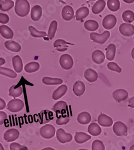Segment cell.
<instances>
[{"instance_id":"ab89813d","label":"cell","mask_w":134,"mask_h":150,"mask_svg":"<svg viewBox=\"0 0 134 150\" xmlns=\"http://www.w3.org/2000/svg\"><path fill=\"white\" fill-rule=\"evenodd\" d=\"M92 150H105V146L102 141L96 139L92 142Z\"/></svg>"},{"instance_id":"5b68a950","label":"cell","mask_w":134,"mask_h":150,"mask_svg":"<svg viewBox=\"0 0 134 150\" xmlns=\"http://www.w3.org/2000/svg\"><path fill=\"white\" fill-rule=\"evenodd\" d=\"M59 64L64 70H69L74 66V61L69 54H64L59 58Z\"/></svg>"},{"instance_id":"83f0119b","label":"cell","mask_w":134,"mask_h":150,"mask_svg":"<svg viewBox=\"0 0 134 150\" xmlns=\"http://www.w3.org/2000/svg\"><path fill=\"white\" fill-rule=\"evenodd\" d=\"M40 66L37 62H30L25 66V71L28 73H32L37 71L40 69Z\"/></svg>"},{"instance_id":"bcb514c9","label":"cell","mask_w":134,"mask_h":150,"mask_svg":"<svg viewBox=\"0 0 134 150\" xmlns=\"http://www.w3.org/2000/svg\"><path fill=\"white\" fill-rule=\"evenodd\" d=\"M6 107V103L4 100L1 98H0V110H3Z\"/></svg>"},{"instance_id":"30bf717a","label":"cell","mask_w":134,"mask_h":150,"mask_svg":"<svg viewBox=\"0 0 134 150\" xmlns=\"http://www.w3.org/2000/svg\"><path fill=\"white\" fill-rule=\"evenodd\" d=\"M19 132L16 129H10L4 134V139L7 142H13L19 137Z\"/></svg>"},{"instance_id":"11a10c76","label":"cell","mask_w":134,"mask_h":150,"mask_svg":"<svg viewBox=\"0 0 134 150\" xmlns=\"http://www.w3.org/2000/svg\"><path fill=\"white\" fill-rule=\"evenodd\" d=\"M78 150H88V149H79Z\"/></svg>"},{"instance_id":"4dcf8cb0","label":"cell","mask_w":134,"mask_h":150,"mask_svg":"<svg viewBox=\"0 0 134 150\" xmlns=\"http://www.w3.org/2000/svg\"><path fill=\"white\" fill-rule=\"evenodd\" d=\"M42 82L43 83L47 85H60L63 83L62 79L60 78H53L45 76L43 78Z\"/></svg>"},{"instance_id":"44dd1931","label":"cell","mask_w":134,"mask_h":150,"mask_svg":"<svg viewBox=\"0 0 134 150\" xmlns=\"http://www.w3.org/2000/svg\"><path fill=\"white\" fill-rule=\"evenodd\" d=\"M0 34L6 39H11L14 36L13 30L7 25H4L0 26Z\"/></svg>"},{"instance_id":"7402d4cb","label":"cell","mask_w":134,"mask_h":150,"mask_svg":"<svg viewBox=\"0 0 134 150\" xmlns=\"http://www.w3.org/2000/svg\"><path fill=\"white\" fill-rule=\"evenodd\" d=\"M91 139V136L84 132H76L74 137L75 141L79 144H81L86 142L90 140Z\"/></svg>"},{"instance_id":"681fc988","label":"cell","mask_w":134,"mask_h":150,"mask_svg":"<svg viewBox=\"0 0 134 150\" xmlns=\"http://www.w3.org/2000/svg\"><path fill=\"white\" fill-rule=\"evenodd\" d=\"M123 1L128 4H131L134 2V0H123Z\"/></svg>"},{"instance_id":"680465c9","label":"cell","mask_w":134,"mask_h":150,"mask_svg":"<svg viewBox=\"0 0 134 150\" xmlns=\"http://www.w3.org/2000/svg\"><path fill=\"white\" fill-rule=\"evenodd\" d=\"M0 1H1V0H0Z\"/></svg>"},{"instance_id":"d4e9b609","label":"cell","mask_w":134,"mask_h":150,"mask_svg":"<svg viewBox=\"0 0 134 150\" xmlns=\"http://www.w3.org/2000/svg\"><path fill=\"white\" fill-rule=\"evenodd\" d=\"M105 1L104 0H98L96 1L92 8V13L95 15H98L104 10L105 7Z\"/></svg>"},{"instance_id":"6f0895ef","label":"cell","mask_w":134,"mask_h":150,"mask_svg":"<svg viewBox=\"0 0 134 150\" xmlns=\"http://www.w3.org/2000/svg\"><path fill=\"white\" fill-rule=\"evenodd\" d=\"M133 39H134V37H133Z\"/></svg>"},{"instance_id":"5bb4252c","label":"cell","mask_w":134,"mask_h":150,"mask_svg":"<svg viewBox=\"0 0 134 150\" xmlns=\"http://www.w3.org/2000/svg\"><path fill=\"white\" fill-rule=\"evenodd\" d=\"M69 45H74V44L68 43L62 39H58L53 43L54 47L56 49L57 51L60 52L67 51Z\"/></svg>"},{"instance_id":"f546056e","label":"cell","mask_w":134,"mask_h":150,"mask_svg":"<svg viewBox=\"0 0 134 150\" xmlns=\"http://www.w3.org/2000/svg\"><path fill=\"white\" fill-rule=\"evenodd\" d=\"M84 28L89 31H95L99 28V24L95 20H88L84 22Z\"/></svg>"},{"instance_id":"7c38bea8","label":"cell","mask_w":134,"mask_h":150,"mask_svg":"<svg viewBox=\"0 0 134 150\" xmlns=\"http://www.w3.org/2000/svg\"><path fill=\"white\" fill-rule=\"evenodd\" d=\"M98 122L101 126L108 127L112 126L113 121L110 117L104 114H101L98 117Z\"/></svg>"},{"instance_id":"e0dca14e","label":"cell","mask_w":134,"mask_h":150,"mask_svg":"<svg viewBox=\"0 0 134 150\" xmlns=\"http://www.w3.org/2000/svg\"><path fill=\"white\" fill-rule=\"evenodd\" d=\"M84 76L88 82L92 83L97 81L98 78V74L97 72L92 69H88L85 70Z\"/></svg>"},{"instance_id":"1f68e13d","label":"cell","mask_w":134,"mask_h":150,"mask_svg":"<svg viewBox=\"0 0 134 150\" xmlns=\"http://www.w3.org/2000/svg\"><path fill=\"white\" fill-rule=\"evenodd\" d=\"M15 87L16 85H12L9 89V96L14 98L19 97L23 93V88L22 86H20L18 88H15Z\"/></svg>"},{"instance_id":"2e32d148","label":"cell","mask_w":134,"mask_h":150,"mask_svg":"<svg viewBox=\"0 0 134 150\" xmlns=\"http://www.w3.org/2000/svg\"><path fill=\"white\" fill-rule=\"evenodd\" d=\"M42 8L39 5H35L32 7L31 11V18L34 21H39L42 16Z\"/></svg>"},{"instance_id":"3957f363","label":"cell","mask_w":134,"mask_h":150,"mask_svg":"<svg viewBox=\"0 0 134 150\" xmlns=\"http://www.w3.org/2000/svg\"><path fill=\"white\" fill-rule=\"evenodd\" d=\"M109 36H110V33L108 31H105L101 34L96 33H91L90 34L91 39L93 42L100 45H103L109 39Z\"/></svg>"},{"instance_id":"484cf974","label":"cell","mask_w":134,"mask_h":150,"mask_svg":"<svg viewBox=\"0 0 134 150\" xmlns=\"http://www.w3.org/2000/svg\"><path fill=\"white\" fill-rule=\"evenodd\" d=\"M12 64L16 73H20L23 70V62L19 55L15 56L12 58Z\"/></svg>"},{"instance_id":"c3c4849f","label":"cell","mask_w":134,"mask_h":150,"mask_svg":"<svg viewBox=\"0 0 134 150\" xmlns=\"http://www.w3.org/2000/svg\"><path fill=\"white\" fill-rule=\"evenodd\" d=\"M6 63V60L3 58H0V66H3Z\"/></svg>"},{"instance_id":"cb8c5ba5","label":"cell","mask_w":134,"mask_h":150,"mask_svg":"<svg viewBox=\"0 0 134 150\" xmlns=\"http://www.w3.org/2000/svg\"><path fill=\"white\" fill-rule=\"evenodd\" d=\"M91 115L88 112H82L77 116V121L81 124H88L91 121Z\"/></svg>"},{"instance_id":"d590c367","label":"cell","mask_w":134,"mask_h":150,"mask_svg":"<svg viewBox=\"0 0 134 150\" xmlns=\"http://www.w3.org/2000/svg\"><path fill=\"white\" fill-rule=\"evenodd\" d=\"M28 30L30 32L31 36L36 37V38H42V37H46L47 34L44 31H39L36 30L33 26H29L28 27Z\"/></svg>"},{"instance_id":"d6986e66","label":"cell","mask_w":134,"mask_h":150,"mask_svg":"<svg viewBox=\"0 0 134 150\" xmlns=\"http://www.w3.org/2000/svg\"><path fill=\"white\" fill-rule=\"evenodd\" d=\"M92 59L95 63L100 64L104 61L105 56L102 51L100 50H96L92 54Z\"/></svg>"},{"instance_id":"9f6ffc18","label":"cell","mask_w":134,"mask_h":150,"mask_svg":"<svg viewBox=\"0 0 134 150\" xmlns=\"http://www.w3.org/2000/svg\"><path fill=\"white\" fill-rule=\"evenodd\" d=\"M89 1H96V0H89Z\"/></svg>"},{"instance_id":"f1b7e54d","label":"cell","mask_w":134,"mask_h":150,"mask_svg":"<svg viewBox=\"0 0 134 150\" xmlns=\"http://www.w3.org/2000/svg\"><path fill=\"white\" fill-rule=\"evenodd\" d=\"M116 46L112 43L109 45L106 48V58L109 61H112L114 59L116 55Z\"/></svg>"},{"instance_id":"8d00e7d4","label":"cell","mask_w":134,"mask_h":150,"mask_svg":"<svg viewBox=\"0 0 134 150\" xmlns=\"http://www.w3.org/2000/svg\"><path fill=\"white\" fill-rule=\"evenodd\" d=\"M107 7L112 11H117L120 7L119 0H108Z\"/></svg>"},{"instance_id":"ac0fdd59","label":"cell","mask_w":134,"mask_h":150,"mask_svg":"<svg viewBox=\"0 0 134 150\" xmlns=\"http://www.w3.org/2000/svg\"><path fill=\"white\" fill-rule=\"evenodd\" d=\"M68 91V86L66 85H62L54 91L52 97L55 100H57L62 97Z\"/></svg>"},{"instance_id":"b9f144b4","label":"cell","mask_w":134,"mask_h":150,"mask_svg":"<svg viewBox=\"0 0 134 150\" xmlns=\"http://www.w3.org/2000/svg\"><path fill=\"white\" fill-rule=\"evenodd\" d=\"M10 150H28V148L16 142H12L10 145Z\"/></svg>"},{"instance_id":"ee69618b","label":"cell","mask_w":134,"mask_h":150,"mask_svg":"<svg viewBox=\"0 0 134 150\" xmlns=\"http://www.w3.org/2000/svg\"><path fill=\"white\" fill-rule=\"evenodd\" d=\"M9 22V16L4 13H0V23L6 24Z\"/></svg>"},{"instance_id":"db71d44e","label":"cell","mask_w":134,"mask_h":150,"mask_svg":"<svg viewBox=\"0 0 134 150\" xmlns=\"http://www.w3.org/2000/svg\"><path fill=\"white\" fill-rule=\"evenodd\" d=\"M129 150H134V144H133V145H132L130 147Z\"/></svg>"},{"instance_id":"7a4b0ae2","label":"cell","mask_w":134,"mask_h":150,"mask_svg":"<svg viewBox=\"0 0 134 150\" xmlns=\"http://www.w3.org/2000/svg\"><path fill=\"white\" fill-rule=\"evenodd\" d=\"M56 132L55 127L52 124H46L40 129V134L44 139H51Z\"/></svg>"},{"instance_id":"603a6c76","label":"cell","mask_w":134,"mask_h":150,"mask_svg":"<svg viewBox=\"0 0 134 150\" xmlns=\"http://www.w3.org/2000/svg\"><path fill=\"white\" fill-rule=\"evenodd\" d=\"M88 132L91 135L97 136L101 133L102 129L98 124L96 122H92L88 126Z\"/></svg>"},{"instance_id":"9c48e42d","label":"cell","mask_w":134,"mask_h":150,"mask_svg":"<svg viewBox=\"0 0 134 150\" xmlns=\"http://www.w3.org/2000/svg\"><path fill=\"white\" fill-rule=\"evenodd\" d=\"M119 31L125 36L130 37L134 35V26L130 23H121L119 27Z\"/></svg>"},{"instance_id":"f6af8a7d","label":"cell","mask_w":134,"mask_h":150,"mask_svg":"<svg viewBox=\"0 0 134 150\" xmlns=\"http://www.w3.org/2000/svg\"><path fill=\"white\" fill-rule=\"evenodd\" d=\"M7 118V115L6 112L0 111V125H3Z\"/></svg>"},{"instance_id":"f907efd6","label":"cell","mask_w":134,"mask_h":150,"mask_svg":"<svg viewBox=\"0 0 134 150\" xmlns=\"http://www.w3.org/2000/svg\"><path fill=\"white\" fill-rule=\"evenodd\" d=\"M41 150H55L54 148H52L51 147H47V148H44Z\"/></svg>"},{"instance_id":"ba28073f","label":"cell","mask_w":134,"mask_h":150,"mask_svg":"<svg viewBox=\"0 0 134 150\" xmlns=\"http://www.w3.org/2000/svg\"><path fill=\"white\" fill-rule=\"evenodd\" d=\"M117 23V18L113 15H108L104 17L102 21L103 27L106 30L113 28Z\"/></svg>"},{"instance_id":"9a60e30c","label":"cell","mask_w":134,"mask_h":150,"mask_svg":"<svg viewBox=\"0 0 134 150\" xmlns=\"http://www.w3.org/2000/svg\"><path fill=\"white\" fill-rule=\"evenodd\" d=\"M74 16V11L70 6H65L62 10V17L66 21H71Z\"/></svg>"},{"instance_id":"f35d334b","label":"cell","mask_w":134,"mask_h":150,"mask_svg":"<svg viewBox=\"0 0 134 150\" xmlns=\"http://www.w3.org/2000/svg\"><path fill=\"white\" fill-rule=\"evenodd\" d=\"M123 20L127 23H131L134 21V13L132 10H126L122 14Z\"/></svg>"},{"instance_id":"d6a6232c","label":"cell","mask_w":134,"mask_h":150,"mask_svg":"<svg viewBox=\"0 0 134 150\" xmlns=\"http://www.w3.org/2000/svg\"><path fill=\"white\" fill-rule=\"evenodd\" d=\"M57 28H58V22L54 20L51 22L48 30L47 36H48V38L50 40H52L54 38L56 30H57Z\"/></svg>"},{"instance_id":"7bdbcfd3","label":"cell","mask_w":134,"mask_h":150,"mask_svg":"<svg viewBox=\"0 0 134 150\" xmlns=\"http://www.w3.org/2000/svg\"><path fill=\"white\" fill-rule=\"evenodd\" d=\"M69 120L70 119L68 116H62L56 120V122L59 126H62V125H65L68 124Z\"/></svg>"},{"instance_id":"4fadbf2b","label":"cell","mask_w":134,"mask_h":150,"mask_svg":"<svg viewBox=\"0 0 134 150\" xmlns=\"http://www.w3.org/2000/svg\"><path fill=\"white\" fill-rule=\"evenodd\" d=\"M85 90H86V86H85L84 83L81 81H76L73 85L72 91L77 96L80 97L82 96L85 92Z\"/></svg>"},{"instance_id":"836d02e7","label":"cell","mask_w":134,"mask_h":150,"mask_svg":"<svg viewBox=\"0 0 134 150\" xmlns=\"http://www.w3.org/2000/svg\"><path fill=\"white\" fill-rule=\"evenodd\" d=\"M0 74L4 75L8 78L15 79L17 77V73L10 69L0 67Z\"/></svg>"},{"instance_id":"7dc6e473","label":"cell","mask_w":134,"mask_h":150,"mask_svg":"<svg viewBox=\"0 0 134 150\" xmlns=\"http://www.w3.org/2000/svg\"><path fill=\"white\" fill-rule=\"evenodd\" d=\"M128 106L134 108V96L131 97L128 102Z\"/></svg>"},{"instance_id":"277c9868","label":"cell","mask_w":134,"mask_h":150,"mask_svg":"<svg viewBox=\"0 0 134 150\" xmlns=\"http://www.w3.org/2000/svg\"><path fill=\"white\" fill-rule=\"evenodd\" d=\"M25 106L24 102L20 99H12L7 104V109L11 112H19L21 111Z\"/></svg>"},{"instance_id":"60d3db41","label":"cell","mask_w":134,"mask_h":150,"mask_svg":"<svg viewBox=\"0 0 134 150\" xmlns=\"http://www.w3.org/2000/svg\"><path fill=\"white\" fill-rule=\"evenodd\" d=\"M107 67L108 69L112 71H114L116 72H117L119 73L121 72V69L120 67L117 63L114 62H109V63L107 64Z\"/></svg>"},{"instance_id":"52a82bcc","label":"cell","mask_w":134,"mask_h":150,"mask_svg":"<svg viewBox=\"0 0 134 150\" xmlns=\"http://www.w3.org/2000/svg\"><path fill=\"white\" fill-rule=\"evenodd\" d=\"M113 132L117 136H123L128 134V127L123 122L117 121L113 125Z\"/></svg>"},{"instance_id":"74e56055","label":"cell","mask_w":134,"mask_h":150,"mask_svg":"<svg viewBox=\"0 0 134 150\" xmlns=\"http://www.w3.org/2000/svg\"><path fill=\"white\" fill-rule=\"evenodd\" d=\"M52 109L54 112H62V110L67 111L68 105L64 101H59L54 105Z\"/></svg>"},{"instance_id":"4316f807","label":"cell","mask_w":134,"mask_h":150,"mask_svg":"<svg viewBox=\"0 0 134 150\" xmlns=\"http://www.w3.org/2000/svg\"><path fill=\"white\" fill-rule=\"evenodd\" d=\"M89 14V10L87 7L79 8L76 13V19L77 21L86 18Z\"/></svg>"},{"instance_id":"8992f818","label":"cell","mask_w":134,"mask_h":150,"mask_svg":"<svg viewBox=\"0 0 134 150\" xmlns=\"http://www.w3.org/2000/svg\"><path fill=\"white\" fill-rule=\"evenodd\" d=\"M56 138L61 144L70 142L72 139V136L69 133H67L63 129H59L56 132Z\"/></svg>"},{"instance_id":"f5cc1de1","label":"cell","mask_w":134,"mask_h":150,"mask_svg":"<svg viewBox=\"0 0 134 150\" xmlns=\"http://www.w3.org/2000/svg\"><path fill=\"white\" fill-rule=\"evenodd\" d=\"M0 150H5L4 148V146H3V145L0 143Z\"/></svg>"},{"instance_id":"6da1fadb","label":"cell","mask_w":134,"mask_h":150,"mask_svg":"<svg viewBox=\"0 0 134 150\" xmlns=\"http://www.w3.org/2000/svg\"><path fill=\"white\" fill-rule=\"evenodd\" d=\"M15 11L19 17L27 16L30 11V4L28 0H16Z\"/></svg>"},{"instance_id":"816d5d0a","label":"cell","mask_w":134,"mask_h":150,"mask_svg":"<svg viewBox=\"0 0 134 150\" xmlns=\"http://www.w3.org/2000/svg\"><path fill=\"white\" fill-rule=\"evenodd\" d=\"M131 55L133 59H134V47L132 49V51H131Z\"/></svg>"},{"instance_id":"ffe728a7","label":"cell","mask_w":134,"mask_h":150,"mask_svg":"<svg viewBox=\"0 0 134 150\" xmlns=\"http://www.w3.org/2000/svg\"><path fill=\"white\" fill-rule=\"evenodd\" d=\"M4 46L8 51L14 52H20L22 49L21 46L18 42L13 40L6 41L4 43Z\"/></svg>"},{"instance_id":"8fae6325","label":"cell","mask_w":134,"mask_h":150,"mask_svg":"<svg viewBox=\"0 0 134 150\" xmlns=\"http://www.w3.org/2000/svg\"><path fill=\"white\" fill-rule=\"evenodd\" d=\"M113 98L117 102H121L126 100L128 97V93L123 89H119L113 93Z\"/></svg>"},{"instance_id":"e575fe53","label":"cell","mask_w":134,"mask_h":150,"mask_svg":"<svg viewBox=\"0 0 134 150\" xmlns=\"http://www.w3.org/2000/svg\"><path fill=\"white\" fill-rule=\"evenodd\" d=\"M15 3L12 0H4L0 3V10L8 11L14 7Z\"/></svg>"}]
</instances>
